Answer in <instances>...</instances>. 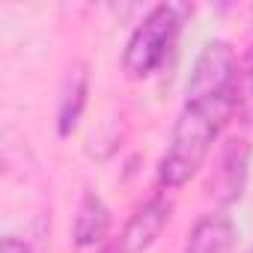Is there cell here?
Segmentation results:
<instances>
[{
    "instance_id": "obj_8",
    "label": "cell",
    "mask_w": 253,
    "mask_h": 253,
    "mask_svg": "<svg viewBox=\"0 0 253 253\" xmlns=\"http://www.w3.org/2000/svg\"><path fill=\"white\" fill-rule=\"evenodd\" d=\"M241 113L253 122V45L241 66Z\"/></svg>"
},
{
    "instance_id": "obj_10",
    "label": "cell",
    "mask_w": 253,
    "mask_h": 253,
    "mask_svg": "<svg viewBox=\"0 0 253 253\" xmlns=\"http://www.w3.org/2000/svg\"><path fill=\"white\" fill-rule=\"evenodd\" d=\"M95 253H122V247H119V241H107V244H101Z\"/></svg>"
},
{
    "instance_id": "obj_5",
    "label": "cell",
    "mask_w": 253,
    "mask_h": 253,
    "mask_svg": "<svg viewBox=\"0 0 253 253\" xmlns=\"http://www.w3.org/2000/svg\"><path fill=\"white\" fill-rule=\"evenodd\" d=\"M86 95H89V69L84 60H78L69 66L63 89H60V101H57V134L60 137H69L78 128L81 113L86 107Z\"/></svg>"
},
{
    "instance_id": "obj_7",
    "label": "cell",
    "mask_w": 253,
    "mask_h": 253,
    "mask_svg": "<svg viewBox=\"0 0 253 253\" xmlns=\"http://www.w3.org/2000/svg\"><path fill=\"white\" fill-rule=\"evenodd\" d=\"M235 226L223 211H211L194 223L185 241V253H232Z\"/></svg>"
},
{
    "instance_id": "obj_6",
    "label": "cell",
    "mask_w": 253,
    "mask_h": 253,
    "mask_svg": "<svg viewBox=\"0 0 253 253\" xmlns=\"http://www.w3.org/2000/svg\"><path fill=\"white\" fill-rule=\"evenodd\" d=\"M107 232H110V209L95 191H86L81 197L75 220H72V241L81 250L101 247V244H107Z\"/></svg>"
},
{
    "instance_id": "obj_1",
    "label": "cell",
    "mask_w": 253,
    "mask_h": 253,
    "mask_svg": "<svg viewBox=\"0 0 253 253\" xmlns=\"http://www.w3.org/2000/svg\"><path fill=\"white\" fill-rule=\"evenodd\" d=\"M235 110H241V66L232 45L214 39L203 45L194 60L185 107L158 161V182L164 191H176L200 173Z\"/></svg>"
},
{
    "instance_id": "obj_3",
    "label": "cell",
    "mask_w": 253,
    "mask_h": 253,
    "mask_svg": "<svg viewBox=\"0 0 253 253\" xmlns=\"http://www.w3.org/2000/svg\"><path fill=\"white\" fill-rule=\"evenodd\" d=\"M170 214H173V203L167 200V194H152L146 203H140L125 223L122 235L116 238L122 253H146L161 238L164 226L170 223Z\"/></svg>"
},
{
    "instance_id": "obj_4",
    "label": "cell",
    "mask_w": 253,
    "mask_h": 253,
    "mask_svg": "<svg viewBox=\"0 0 253 253\" xmlns=\"http://www.w3.org/2000/svg\"><path fill=\"white\" fill-rule=\"evenodd\" d=\"M247 173H250V146L244 137H232L223 152H220V164L211 176V194L217 197L220 206H229L235 200H241L244 188H247Z\"/></svg>"
},
{
    "instance_id": "obj_2",
    "label": "cell",
    "mask_w": 253,
    "mask_h": 253,
    "mask_svg": "<svg viewBox=\"0 0 253 253\" xmlns=\"http://www.w3.org/2000/svg\"><path fill=\"white\" fill-rule=\"evenodd\" d=\"M188 6L179 3H158L152 6L143 21L131 30L128 42L122 51V72L131 81H143L149 75H155L167 54L176 45V36L182 30V18H185Z\"/></svg>"
},
{
    "instance_id": "obj_9",
    "label": "cell",
    "mask_w": 253,
    "mask_h": 253,
    "mask_svg": "<svg viewBox=\"0 0 253 253\" xmlns=\"http://www.w3.org/2000/svg\"><path fill=\"white\" fill-rule=\"evenodd\" d=\"M0 253H33L27 241L15 238V235H6L3 241H0Z\"/></svg>"
}]
</instances>
